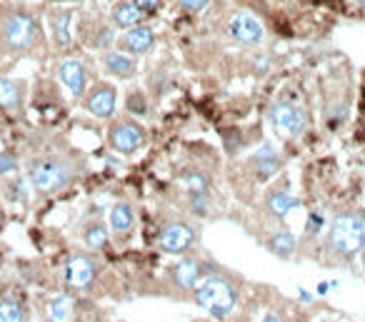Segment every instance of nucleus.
I'll return each instance as SVG.
<instances>
[{
	"label": "nucleus",
	"instance_id": "obj_13",
	"mask_svg": "<svg viewBox=\"0 0 365 322\" xmlns=\"http://www.w3.org/2000/svg\"><path fill=\"white\" fill-rule=\"evenodd\" d=\"M253 168H255V175H258V180L263 182L271 180L273 175L280 170V155H278V150L273 148L271 142H266V145L253 155Z\"/></svg>",
	"mask_w": 365,
	"mask_h": 322
},
{
	"label": "nucleus",
	"instance_id": "obj_35",
	"mask_svg": "<svg viewBox=\"0 0 365 322\" xmlns=\"http://www.w3.org/2000/svg\"><path fill=\"white\" fill-rule=\"evenodd\" d=\"M263 322H283V320L278 315H266V317H263Z\"/></svg>",
	"mask_w": 365,
	"mask_h": 322
},
{
	"label": "nucleus",
	"instance_id": "obj_24",
	"mask_svg": "<svg viewBox=\"0 0 365 322\" xmlns=\"http://www.w3.org/2000/svg\"><path fill=\"white\" fill-rule=\"evenodd\" d=\"M0 322H25V307L16 297L0 300Z\"/></svg>",
	"mask_w": 365,
	"mask_h": 322
},
{
	"label": "nucleus",
	"instance_id": "obj_8",
	"mask_svg": "<svg viewBox=\"0 0 365 322\" xmlns=\"http://www.w3.org/2000/svg\"><path fill=\"white\" fill-rule=\"evenodd\" d=\"M271 123L280 135L298 137L305 128V115L298 105L290 103H278L271 108Z\"/></svg>",
	"mask_w": 365,
	"mask_h": 322
},
{
	"label": "nucleus",
	"instance_id": "obj_2",
	"mask_svg": "<svg viewBox=\"0 0 365 322\" xmlns=\"http://www.w3.org/2000/svg\"><path fill=\"white\" fill-rule=\"evenodd\" d=\"M365 240V218L358 213H343L338 215L330 225L328 245L340 260H353L363 250Z\"/></svg>",
	"mask_w": 365,
	"mask_h": 322
},
{
	"label": "nucleus",
	"instance_id": "obj_7",
	"mask_svg": "<svg viewBox=\"0 0 365 322\" xmlns=\"http://www.w3.org/2000/svg\"><path fill=\"white\" fill-rule=\"evenodd\" d=\"M98 260H93L90 255H73L68 260V268H66V283L68 287L73 290H88L90 285L95 283L98 278Z\"/></svg>",
	"mask_w": 365,
	"mask_h": 322
},
{
	"label": "nucleus",
	"instance_id": "obj_11",
	"mask_svg": "<svg viewBox=\"0 0 365 322\" xmlns=\"http://www.w3.org/2000/svg\"><path fill=\"white\" fill-rule=\"evenodd\" d=\"M58 75H61L63 85L70 90L73 98H80L85 93V85H88V70L80 61H63L58 66Z\"/></svg>",
	"mask_w": 365,
	"mask_h": 322
},
{
	"label": "nucleus",
	"instance_id": "obj_33",
	"mask_svg": "<svg viewBox=\"0 0 365 322\" xmlns=\"http://www.w3.org/2000/svg\"><path fill=\"white\" fill-rule=\"evenodd\" d=\"M133 3L140 8V11H148V13L155 11V8L161 6V0H133Z\"/></svg>",
	"mask_w": 365,
	"mask_h": 322
},
{
	"label": "nucleus",
	"instance_id": "obj_9",
	"mask_svg": "<svg viewBox=\"0 0 365 322\" xmlns=\"http://www.w3.org/2000/svg\"><path fill=\"white\" fill-rule=\"evenodd\" d=\"M118 105V90L111 82H100L90 90V95L85 98V110L95 118H113Z\"/></svg>",
	"mask_w": 365,
	"mask_h": 322
},
{
	"label": "nucleus",
	"instance_id": "obj_26",
	"mask_svg": "<svg viewBox=\"0 0 365 322\" xmlns=\"http://www.w3.org/2000/svg\"><path fill=\"white\" fill-rule=\"evenodd\" d=\"M8 195H11V200L18 202V205H25V202H28V182L23 180V178L13 180L11 185H8Z\"/></svg>",
	"mask_w": 365,
	"mask_h": 322
},
{
	"label": "nucleus",
	"instance_id": "obj_1",
	"mask_svg": "<svg viewBox=\"0 0 365 322\" xmlns=\"http://www.w3.org/2000/svg\"><path fill=\"white\" fill-rule=\"evenodd\" d=\"M235 302H238V290L223 275H211L195 287V305L218 320L230 315Z\"/></svg>",
	"mask_w": 365,
	"mask_h": 322
},
{
	"label": "nucleus",
	"instance_id": "obj_12",
	"mask_svg": "<svg viewBox=\"0 0 365 322\" xmlns=\"http://www.w3.org/2000/svg\"><path fill=\"white\" fill-rule=\"evenodd\" d=\"M155 43V33L148 25H135L128 27V33L120 38V48L123 53H133V55H143L153 48Z\"/></svg>",
	"mask_w": 365,
	"mask_h": 322
},
{
	"label": "nucleus",
	"instance_id": "obj_31",
	"mask_svg": "<svg viewBox=\"0 0 365 322\" xmlns=\"http://www.w3.org/2000/svg\"><path fill=\"white\" fill-rule=\"evenodd\" d=\"M111 43H113V30L111 27H103L98 33V38H95V48H108Z\"/></svg>",
	"mask_w": 365,
	"mask_h": 322
},
{
	"label": "nucleus",
	"instance_id": "obj_29",
	"mask_svg": "<svg viewBox=\"0 0 365 322\" xmlns=\"http://www.w3.org/2000/svg\"><path fill=\"white\" fill-rule=\"evenodd\" d=\"M125 105H128V110H130V113H135V115H145V113H148V103H145L143 93H130V95H128V100H125Z\"/></svg>",
	"mask_w": 365,
	"mask_h": 322
},
{
	"label": "nucleus",
	"instance_id": "obj_19",
	"mask_svg": "<svg viewBox=\"0 0 365 322\" xmlns=\"http://www.w3.org/2000/svg\"><path fill=\"white\" fill-rule=\"evenodd\" d=\"M133 208L128 205V202H118V205H113L111 210V230L116 233V235H128L130 233V228H133Z\"/></svg>",
	"mask_w": 365,
	"mask_h": 322
},
{
	"label": "nucleus",
	"instance_id": "obj_36",
	"mask_svg": "<svg viewBox=\"0 0 365 322\" xmlns=\"http://www.w3.org/2000/svg\"><path fill=\"white\" fill-rule=\"evenodd\" d=\"M56 3H66V0H56Z\"/></svg>",
	"mask_w": 365,
	"mask_h": 322
},
{
	"label": "nucleus",
	"instance_id": "obj_30",
	"mask_svg": "<svg viewBox=\"0 0 365 322\" xmlns=\"http://www.w3.org/2000/svg\"><path fill=\"white\" fill-rule=\"evenodd\" d=\"M180 3L182 11H188V13H200L208 8V0H178Z\"/></svg>",
	"mask_w": 365,
	"mask_h": 322
},
{
	"label": "nucleus",
	"instance_id": "obj_17",
	"mask_svg": "<svg viewBox=\"0 0 365 322\" xmlns=\"http://www.w3.org/2000/svg\"><path fill=\"white\" fill-rule=\"evenodd\" d=\"M266 205H268V213H271L273 218L285 220L295 208H300V200L290 195V192H283L280 190V192H271V195H268Z\"/></svg>",
	"mask_w": 365,
	"mask_h": 322
},
{
	"label": "nucleus",
	"instance_id": "obj_34",
	"mask_svg": "<svg viewBox=\"0 0 365 322\" xmlns=\"http://www.w3.org/2000/svg\"><path fill=\"white\" fill-rule=\"evenodd\" d=\"M298 297H300V300H303V302H310V300H313V295H310V292H305V290H300Z\"/></svg>",
	"mask_w": 365,
	"mask_h": 322
},
{
	"label": "nucleus",
	"instance_id": "obj_23",
	"mask_svg": "<svg viewBox=\"0 0 365 322\" xmlns=\"http://www.w3.org/2000/svg\"><path fill=\"white\" fill-rule=\"evenodd\" d=\"M83 242L93 250H100V247H106L108 242V228L103 223H90L85 225L83 230Z\"/></svg>",
	"mask_w": 365,
	"mask_h": 322
},
{
	"label": "nucleus",
	"instance_id": "obj_16",
	"mask_svg": "<svg viewBox=\"0 0 365 322\" xmlns=\"http://www.w3.org/2000/svg\"><path fill=\"white\" fill-rule=\"evenodd\" d=\"M103 66H106V70L111 73V75L123 78V80L133 78L135 68H138L135 66V61L128 53H106L103 55Z\"/></svg>",
	"mask_w": 365,
	"mask_h": 322
},
{
	"label": "nucleus",
	"instance_id": "obj_5",
	"mask_svg": "<svg viewBox=\"0 0 365 322\" xmlns=\"http://www.w3.org/2000/svg\"><path fill=\"white\" fill-rule=\"evenodd\" d=\"M108 140H111V148L120 155H133L135 150L143 145L145 132L138 123L133 120H118L113 123L111 132H108Z\"/></svg>",
	"mask_w": 365,
	"mask_h": 322
},
{
	"label": "nucleus",
	"instance_id": "obj_4",
	"mask_svg": "<svg viewBox=\"0 0 365 322\" xmlns=\"http://www.w3.org/2000/svg\"><path fill=\"white\" fill-rule=\"evenodd\" d=\"M3 40L13 50H28L38 40V23L28 13H11L3 20Z\"/></svg>",
	"mask_w": 365,
	"mask_h": 322
},
{
	"label": "nucleus",
	"instance_id": "obj_38",
	"mask_svg": "<svg viewBox=\"0 0 365 322\" xmlns=\"http://www.w3.org/2000/svg\"><path fill=\"white\" fill-rule=\"evenodd\" d=\"M360 3H363V6H365V0H360Z\"/></svg>",
	"mask_w": 365,
	"mask_h": 322
},
{
	"label": "nucleus",
	"instance_id": "obj_10",
	"mask_svg": "<svg viewBox=\"0 0 365 322\" xmlns=\"http://www.w3.org/2000/svg\"><path fill=\"white\" fill-rule=\"evenodd\" d=\"M230 35L243 45H258L263 40V35H266V30H263V25H260V20L255 16L238 13L230 20Z\"/></svg>",
	"mask_w": 365,
	"mask_h": 322
},
{
	"label": "nucleus",
	"instance_id": "obj_14",
	"mask_svg": "<svg viewBox=\"0 0 365 322\" xmlns=\"http://www.w3.org/2000/svg\"><path fill=\"white\" fill-rule=\"evenodd\" d=\"M200 275H203V270H200L198 260H182V262H178V265H173V270H171L173 283H175V287H180V290H195L200 283Z\"/></svg>",
	"mask_w": 365,
	"mask_h": 322
},
{
	"label": "nucleus",
	"instance_id": "obj_18",
	"mask_svg": "<svg viewBox=\"0 0 365 322\" xmlns=\"http://www.w3.org/2000/svg\"><path fill=\"white\" fill-rule=\"evenodd\" d=\"M70 20H73L70 11H56L50 16V30H53V38H56L58 48H68L70 45Z\"/></svg>",
	"mask_w": 365,
	"mask_h": 322
},
{
	"label": "nucleus",
	"instance_id": "obj_27",
	"mask_svg": "<svg viewBox=\"0 0 365 322\" xmlns=\"http://www.w3.org/2000/svg\"><path fill=\"white\" fill-rule=\"evenodd\" d=\"M188 195H190V205H193L195 215L211 213V197H208V192H188Z\"/></svg>",
	"mask_w": 365,
	"mask_h": 322
},
{
	"label": "nucleus",
	"instance_id": "obj_22",
	"mask_svg": "<svg viewBox=\"0 0 365 322\" xmlns=\"http://www.w3.org/2000/svg\"><path fill=\"white\" fill-rule=\"evenodd\" d=\"M73 312H75V302L70 300L68 295H58L50 300L48 305V315L53 322H70Z\"/></svg>",
	"mask_w": 365,
	"mask_h": 322
},
{
	"label": "nucleus",
	"instance_id": "obj_28",
	"mask_svg": "<svg viewBox=\"0 0 365 322\" xmlns=\"http://www.w3.org/2000/svg\"><path fill=\"white\" fill-rule=\"evenodd\" d=\"M18 168H20V163H18V155L11 153V150H3V153H0V175L16 173Z\"/></svg>",
	"mask_w": 365,
	"mask_h": 322
},
{
	"label": "nucleus",
	"instance_id": "obj_37",
	"mask_svg": "<svg viewBox=\"0 0 365 322\" xmlns=\"http://www.w3.org/2000/svg\"><path fill=\"white\" fill-rule=\"evenodd\" d=\"M363 252H365V240H363Z\"/></svg>",
	"mask_w": 365,
	"mask_h": 322
},
{
	"label": "nucleus",
	"instance_id": "obj_20",
	"mask_svg": "<svg viewBox=\"0 0 365 322\" xmlns=\"http://www.w3.org/2000/svg\"><path fill=\"white\" fill-rule=\"evenodd\" d=\"M295 247H298V240H295V235L290 230H280V233L268 237V250H271L273 255L283 257V260H288L295 252Z\"/></svg>",
	"mask_w": 365,
	"mask_h": 322
},
{
	"label": "nucleus",
	"instance_id": "obj_6",
	"mask_svg": "<svg viewBox=\"0 0 365 322\" xmlns=\"http://www.w3.org/2000/svg\"><path fill=\"white\" fill-rule=\"evenodd\" d=\"M195 230L188 223H171L161 230L158 237V247L168 255H182L185 250H190L195 242Z\"/></svg>",
	"mask_w": 365,
	"mask_h": 322
},
{
	"label": "nucleus",
	"instance_id": "obj_25",
	"mask_svg": "<svg viewBox=\"0 0 365 322\" xmlns=\"http://www.w3.org/2000/svg\"><path fill=\"white\" fill-rule=\"evenodd\" d=\"M182 185L188 187V192H208L211 178L203 170H188V173L182 175Z\"/></svg>",
	"mask_w": 365,
	"mask_h": 322
},
{
	"label": "nucleus",
	"instance_id": "obj_21",
	"mask_svg": "<svg viewBox=\"0 0 365 322\" xmlns=\"http://www.w3.org/2000/svg\"><path fill=\"white\" fill-rule=\"evenodd\" d=\"M143 20V11H140L135 3H118L116 8H113V23H116L118 27H135L138 23Z\"/></svg>",
	"mask_w": 365,
	"mask_h": 322
},
{
	"label": "nucleus",
	"instance_id": "obj_32",
	"mask_svg": "<svg viewBox=\"0 0 365 322\" xmlns=\"http://www.w3.org/2000/svg\"><path fill=\"white\" fill-rule=\"evenodd\" d=\"M323 228V218L318 213L308 215V235H318V230Z\"/></svg>",
	"mask_w": 365,
	"mask_h": 322
},
{
	"label": "nucleus",
	"instance_id": "obj_3",
	"mask_svg": "<svg viewBox=\"0 0 365 322\" xmlns=\"http://www.w3.org/2000/svg\"><path fill=\"white\" fill-rule=\"evenodd\" d=\"M75 178V170L61 158H38L30 163V185L43 195L68 187Z\"/></svg>",
	"mask_w": 365,
	"mask_h": 322
},
{
	"label": "nucleus",
	"instance_id": "obj_15",
	"mask_svg": "<svg viewBox=\"0 0 365 322\" xmlns=\"http://www.w3.org/2000/svg\"><path fill=\"white\" fill-rule=\"evenodd\" d=\"M23 100H25V85L20 80L0 78V108L18 110L23 108Z\"/></svg>",
	"mask_w": 365,
	"mask_h": 322
}]
</instances>
